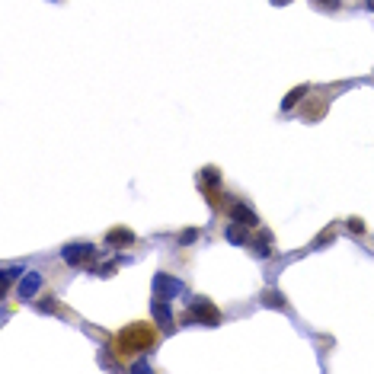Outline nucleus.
Here are the masks:
<instances>
[{
    "instance_id": "1",
    "label": "nucleus",
    "mask_w": 374,
    "mask_h": 374,
    "mask_svg": "<svg viewBox=\"0 0 374 374\" xmlns=\"http://www.w3.org/2000/svg\"><path fill=\"white\" fill-rule=\"evenodd\" d=\"M160 343V329L154 320H138V323H128L125 329H119L113 336V345H109V352H113L119 361H128L135 359V355H144V352H150L154 345Z\"/></svg>"
},
{
    "instance_id": "2",
    "label": "nucleus",
    "mask_w": 374,
    "mask_h": 374,
    "mask_svg": "<svg viewBox=\"0 0 374 374\" xmlns=\"http://www.w3.org/2000/svg\"><path fill=\"white\" fill-rule=\"evenodd\" d=\"M182 320L186 323H202V326H217V323H221V310H217L208 298H195L192 304H189V310H186Z\"/></svg>"
},
{
    "instance_id": "3",
    "label": "nucleus",
    "mask_w": 374,
    "mask_h": 374,
    "mask_svg": "<svg viewBox=\"0 0 374 374\" xmlns=\"http://www.w3.org/2000/svg\"><path fill=\"white\" fill-rule=\"evenodd\" d=\"M93 256H96V247H93V243H68V247L61 250V259L68 262V266H83V262H90V269H93Z\"/></svg>"
},
{
    "instance_id": "4",
    "label": "nucleus",
    "mask_w": 374,
    "mask_h": 374,
    "mask_svg": "<svg viewBox=\"0 0 374 374\" xmlns=\"http://www.w3.org/2000/svg\"><path fill=\"white\" fill-rule=\"evenodd\" d=\"M227 217H231V221H237V224H247L250 231H256V227H259V215H256L250 205H243V202H231V205H227Z\"/></svg>"
},
{
    "instance_id": "5",
    "label": "nucleus",
    "mask_w": 374,
    "mask_h": 374,
    "mask_svg": "<svg viewBox=\"0 0 374 374\" xmlns=\"http://www.w3.org/2000/svg\"><path fill=\"white\" fill-rule=\"evenodd\" d=\"M176 294H182V282L180 278H170L166 272H160L157 278H154V298H176Z\"/></svg>"
},
{
    "instance_id": "6",
    "label": "nucleus",
    "mask_w": 374,
    "mask_h": 374,
    "mask_svg": "<svg viewBox=\"0 0 374 374\" xmlns=\"http://www.w3.org/2000/svg\"><path fill=\"white\" fill-rule=\"evenodd\" d=\"M247 247H250V253H253L256 259H269V256H272V233L269 231H259L247 243Z\"/></svg>"
},
{
    "instance_id": "7",
    "label": "nucleus",
    "mask_w": 374,
    "mask_h": 374,
    "mask_svg": "<svg viewBox=\"0 0 374 374\" xmlns=\"http://www.w3.org/2000/svg\"><path fill=\"white\" fill-rule=\"evenodd\" d=\"M150 314H154L157 326H173V310H170V304H166V298L150 301Z\"/></svg>"
},
{
    "instance_id": "8",
    "label": "nucleus",
    "mask_w": 374,
    "mask_h": 374,
    "mask_svg": "<svg viewBox=\"0 0 374 374\" xmlns=\"http://www.w3.org/2000/svg\"><path fill=\"white\" fill-rule=\"evenodd\" d=\"M135 243V233L128 231V227H113V231L106 233V247H131Z\"/></svg>"
},
{
    "instance_id": "9",
    "label": "nucleus",
    "mask_w": 374,
    "mask_h": 374,
    "mask_svg": "<svg viewBox=\"0 0 374 374\" xmlns=\"http://www.w3.org/2000/svg\"><path fill=\"white\" fill-rule=\"evenodd\" d=\"M38 285H42V275L38 272H26L23 282H20V301H29L38 292Z\"/></svg>"
},
{
    "instance_id": "10",
    "label": "nucleus",
    "mask_w": 374,
    "mask_h": 374,
    "mask_svg": "<svg viewBox=\"0 0 374 374\" xmlns=\"http://www.w3.org/2000/svg\"><path fill=\"white\" fill-rule=\"evenodd\" d=\"M247 231H250L247 224H237V221H231V224L224 227V237L231 240V243H240V247H243V243H250V240H247Z\"/></svg>"
},
{
    "instance_id": "11",
    "label": "nucleus",
    "mask_w": 374,
    "mask_h": 374,
    "mask_svg": "<svg viewBox=\"0 0 374 374\" xmlns=\"http://www.w3.org/2000/svg\"><path fill=\"white\" fill-rule=\"evenodd\" d=\"M199 186H202V189H217V186H221V173H217L215 166L199 170Z\"/></svg>"
},
{
    "instance_id": "12",
    "label": "nucleus",
    "mask_w": 374,
    "mask_h": 374,
    "mask_svg": "<svg viewBox=\"0 0 374 374\" xmlns=\"http://www.w3.org/2000/svg\"><path fill=\"white\" fill-rule=\"evenodd\" d=\"M304 96H307V87H294V90L288 93V96H285V103H282V113H292V109H294V106H298Z\"/></svg>"
},
{
    "instance_id": "13",
    "label": "nucleus",
    "mask_w": 374,
    "mask_h": 374,
    "mask_svg": "<svg viewBox=\"0 0 374 374\" xmlns=\"http://www.w3.org/2000/svg\"><path fill=\"white\" fill-rule=\"evenodd\" d=\"M0 275H3V288H10V285H13L20 275H26V269H23V266H3V272H0Z\"/></svg>"
},
{
    "instance_id": "14",
    "label": "nucleus",
    "mask_w": 374,
    "mask_h": 374,
    "mask_svg": "<svg viewBox=\"0 0 374 374\" xmlns=\"http://www.w3.org/2000/svg\"><path fill=\"white\" fill-rule=\"evenodd\" d=\"M38 310H42V314H55V310H58V298H55V294H45V298L38 301Z\"/></svg>"
},
{
    "instance_id": "15",
    "label": "nucleus",
    "mask_w": 374,
    "mask_h": 374,
    "mask_svg": "<svg viewBox=\"0 0 374 374\" xmlns=\"http://www.w3.org/2000/svg\"><path fill=\"white\" fill-rule=\"evenodd\" d=\"M262 301H266L269 307H285V294L282 292H266L262 294Z\"/></svg>"
},
{
    "instance_id": "16",
    "label": "nucleus",
    "mask_w": 374,
    "mask_h": 374,
    "mask_svg": "<svg viewBox=\"0 0 374 374\" xmlns=\"http://www.w3.org/2000/svg\"><path fill=\"white\" fill-rule=\"evenodd\" d=\"M310 3H314L317 10H326V13H329V10H339V7H343V0H310Z\"/></svg>"
},
{
    "instance_id": "17",
    "label": "nucleus",
    "mask_w": 374,
    "mask_h": 374,
    "mask_svg": "<svg viewBox=\"0 0 374 374\" xmlns=\"http://www.w3.org/2000/svg\"><path fill=\"white\" fill-rule=\"evenodd\" d=\"M345 224H349L352 233H365V221H361V217H349Z\"/></svg>"
},
{
    "instance_id": "18",
    "label": "nucleus",
    "mask_w": 374,
    "mask_h": 374,
    "mask_svg": "<svg viewBox=\"0 0 374 374\" xmlns=\"http://www.w3.org/2000/svg\"><path fill=\"white\" fill-rule=\"evenodd\" d=\"M195 237H199V231H195V227H192V231H186V233H182V237H180V243H192Z\"/></svg>"
},
{
    "instance_id": "19",
    "label": "nucleus",
    "mask_w": 374,
    "mask_h": 374,
    "mask_svg": "<svg viewBox=\"0 0 374 374\" xmlns=\"http://www.w3.org/2000/svg\"><path fill=\"white\" fill-rule=\"evenodd\" d=\"M272 3H275V7H285V3H292V0H272Z\"/></svg>"
},
{
    "instance_id": "20",
    "label": "nucleus",
    "mask_w": 374,
    "mask_h": 374,
    "mask_svg": "<svg viewBox=\"0 0 374 374\" xmlns=\"http://www.w3.org/2000/svg\"><path fill=\"white\" fill-rule=\"evenodd\" d=\"M368 10H371V13H374V0H368Z\"/></svg>"
}]
</instances>
